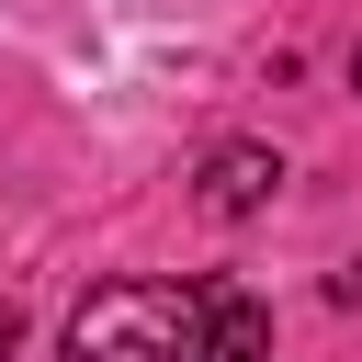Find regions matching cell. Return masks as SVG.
Here are the masks:
<instances>
[{
    "instance_id": "obj_1",
    "label": "cell",
    "mask_w": 362,
    "mask_h": 362,
    "mask_svg": "<svg viewBox=\"0 0 362 362\" xmlns=\"http://www.w3.org/2000/svg\"><path fill=\"white\" fill-rule=\"evenodd\" d=\"M68 362H192V294L181 283H102V294H79Z\"/></svg>"
},
{
    "instance_id": "obj_2",
    "label": "cell",
    "mask_w": 362,
    "mask_h": 362,
    "mask_svg": "<svg viewBox=\"0 0 362 362\" xmlns=\"http://www.w3.org/2000/svg\"><path fill=\"white\" fill-rule=\"evenodd\" d=\"M192 192H204V215H226V226H238V215H260V204L283 192V158H272L260 136H238V147H215V158L192 170Z\"/></svg>"
},
{
    "instance_id": "obj_3",
    "label": "cell",
    "mask_w": 362,
    "mask_h": 362,
    "mask_svg": "<svg viewBox=\"0 0 362 362\" xmlns=\"http://www.w3.org/2000/svg\"><path fill=\"white\" fill-rule=\"evenodd\" d=\"M192 362H272V305L260 294H192Z\"/></svg>"
},
{
    "instance_id": "obj_4",
    "label": "cell",
    "mask_w": 362,
    "mask_h": 362,
    "mask_svg": "<svg viewBox=\"0 0 362 362\" xmlns=\"http://www.w3.org/2000/svg\"><path fill=\"white\" fill-rule=\"evenodd\" d=\"M11 351H23V305H0V362H11Z\"/></svg>"
},
{
    "instance_id": "obj_5",
    "label": "cell",
    "mask_w": 362,
    "mask_h": 362,
    "mask_svg": "<svg viewBox=\"0 0 362 362\" xmlns=\"http://www.w3.org/2000/svg\"><path fill=\"white\" fill-rule=\"evenodd\" d=\"M351 90H362V45H351Z\"/></svg>"
}]
</instances>
